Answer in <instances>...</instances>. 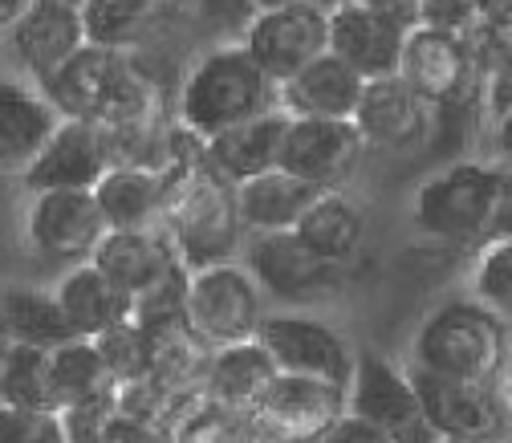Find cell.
I'll list each match as a JSON object with an SVG mask.
<instances>
[{
  "label": "cell",
  "instance_id": "277c9868",
  "mask_svg": "<svg viewBox=\"0 0 512 443\" xmlns=\"http://www.w3.org/2000/svg\"><path fill=\"white\" fill-rule=\"evenodd\" d=\"M277 106V86L252 61L244 41H224L208 49L179 90V126L200 143L228 126L256 118Z\"/></svg>",
  "mask_w": 512,
  "mask_h": 443
},
{
  "label": "cell",
  "instance_id": "7402d4cb",
  "mask_svg": "<svg viewBox=\"0 0 512 443\" xmlns=\"http://www.w3.org/2000/svg\"><path fill=\"white\" fill-rule=\"evenodd\" d=\"M362 90H366V78L354 66H346L334 53H322L297 78L277 86V106L289 118H350L354 122Z\"/></svg>",
  "mask_w": 512,
  "mask_h": 443
},
{
  "label": "cell",
  "instance_id": "ffe728a7",
  "mask_svg": "<svg viewBox=\"0 0 512 443\" xmlns=\"http://www.w3.org/2000/svg\"><path fill=\"white\" fill-rule=\"evenodd\" d=\"M90 265L98 273H106L126 297L135 301L139 293L159 285L167 273H175L183 261H179V252H175L167 228L151 224V228H110L102 236V244L94 248Z\"/></svg>",
  "mask_w": 512,
  "mask_h": 443
},
{
  "label": "cell",
  "instance_id": "7bdbcfd3",
  "mask_svg": "<svg viewBox=\"0 0 512 443\" xmlns=\"http://www.w3.org/2000/svg\"><path fill=\"white\" fill-rule=\"evenodd\" d=\"M196 9L204 13V17H224V13H232V9H244L248 13V0H196ZM252 17V13H248Z\"/></svg>",
  "mask_w": 512,
  "mask_h": 443
},
{
  "label": "cell",
  "instance_id": "d590c367",
  "mask_svg": "<svg viewBox=\"0 0 512 443\" xmlns=\"http://www.w3.org/2000/svg\"><path fill=\"white\" fill-rule=\"evenodd\" d=\"M0 443H70L57 411L0 407Z\"/></svg>",
  "mask_w": 512,
  "mask_h": 443
},
{
  "label": "cell",
  "instance_id": "b9f144b4",
  "mask_svg": "<svg viewBox=\"0 0 512 443\" xmlns=\"http://www.w3.org/2000/svg\"><path fill=\"white\" fill-rule=\"evenodd\" d=\"M29 9H33V0H0V33H9Z\"/></svg>",
  "mask_w": 512,
  "mask_h": 443
},
{
  "label": "cell",
  "instance_id": "4316f807",
  "mask_svg": "<svg viewBox=\"0 0 512 443\" xmlns=\"http://www.w3.org/2000/svg\"><path fill=\"white\" fill-rule=\"evenodd\" d=\"M281 370L273 366V358L265 354L261 342H244V346H228L208 354L204 362V399L228 407V411H244L252 415L256 403L265 399V391L273 387V378Z\"/></svg>",
  "mask_w": 512,
  "mask_h": 443
},
{
  "label": "cell",
  "instance_id": "5b68a950",
  "mask_svg": "<svg viewBox=\"0 0 512 443\" xmlns=\"http://www.w3.org/2000/svg\"><path fill=\"white\" fill-rule=\"evenodd\" d=\"M500 167L496 163H452L419 183L411 200L415 232L439 244H484L496 212Z\"/></svg>",
  "mask_w": 512,
  "mask_h": 443
},
{
  "label": "cell",
  "instance_id": "4dcf8cb0",
  "mask_svg": "<svg viewBox=\"0 0 512 443\" xmlns=\"http://www.w3.org/2000/svg\"><path fill=\"white\" fill-rule=\"evenodd\" d=\"M0 407L57 411L49 387V350L5 342L0 346Z\"/></svg>",
  "mask_w": 512,
  "mask_h": 443
},
{
  "label": "cell",
  "instance_id": "74e56055",
  "mask_svg": "<svg viewBox=\"0 0 512 443\" xmlns=\"http://www.w3.org/2000/svg\"><path fill=\"white\" fill-rule=\"evenodd\" d=\"M480 106H484L488 122H496L512 110V53H500L488 66V74L480 82Z\"/></svg>",
  "mask_w": 512,
  "mask_h": 443
},
{
  "label": "cell",
  "instance_id": "ac0fdd59",
  "mask_svg": "<svg viewBox=\"0 0 512 443\" xmlns=\"http://www.w3.org/2000/svg\"><path fill=\"white\" fill-rule=\"evenodd\" d=\"M407 29L374 13L366 0H338L330 5V53L354 66L366 82L399 74Z\"/></svg>",
  "mask_w": 512,
  "mask_h": 443
},
{
  "label": "cell",
  "instance_id": "7a4b0ae2",
  "mask_svg": "<svg viewBox=\"0 0 512 443\" xmlns=\"http://www.w3.org/2000/svg\"><path fill=\"white\" fill-rule=\"evenodd\" d=\"M508 350V322L476 297H452L435 305L411 338V370L464 383H500Z\"/></svg>",
  "mask_w": 512,
  "mask_h": 443
},
{
  "label": "cell",
  "instance_id": "f35d334b",
  "mask_svg": "<svg viewBox=\"0 0 512 443\" xmlns=\"http://www.w3.org/2000/svg\"><path fill=\"white\" fill-rule=\"evenodd\" d=\"M313 443H391V435L378 431L374 423H366V419L354 415V411H342Z\"/></svg>",
  "mask_w": 512,
  "mask_h": 443
},
{
  "label": "cell",
  "instance_id": "83f0119b",
  "mask_svg": "<svg viewBox=\"0 0 512 443\" xmlns=\"http://www.w3.org/2000/svg\"><path fill=\"white\" fill-rule=\"evenodd\" d=\"M49 387L57 415L114 399V378L90 338H70L49 350Z\"/></svg>",
  "mask_w": 512,
  "mask_h": 443
},
{
  "label": "cell",
  "instance_id": "3957f363",
  "mask_svg": "<svg viewBox=\"0 0 512 443\" xmlns=\"http://www.w3.org/2000/svg\"><path fill=\"white\" fill-rule=\"evenodd\" d=\"M57 118L98 122L106 131H131L147 118L151 94L122 49L82 45L49 82L37 86Z\"/></svg>",
  "mask_w": 512,
  "mask_h": 443
},
{
  "label": "cell",
  "instance_id": "9a60e30c",
  "mask_svg": "<svg viewBox=\"0 0 512 443\" xmlns=\"http://www.w3.org/2000/svg\"><path fill=\"white\" fill-rule=\"evenodd\" d=\"M399 78L431 106H456L472 82H476V53H472V37H452V33H435L415 25L403 41V57H399Z\"/></svg>",
  "mask_w": 512,
  "mask_h": 443
},
{
  "label": "cell",
  "instance_id": "e0dca14e",
  "mask_svg": "<svg viewBox=\"0 0 512 443\" xmlns=\"http://www.w3.org/2000/svg\"><path fill=\"white\" fill-rule=\"evenodd\" d=\"M17 66L33 86L49 82L66 61L86 45L82 9L61 5V0H33V9L5 33Z\"/></svg>",
  "mask_w": 512,
  "mask_h": 443
},
{
  "label": "cell",
  "instance_id": "d4e9b609",
  "mask_svg": "<svg viewBox=\"0 0 512 443\" xmlns=\"http://www.w3.org/2000/svg\"><path fill=\"white\" fill-rule=\"evenodd\" d=\"M53 297L61 305V318H66L74 338H102L106 330L131 322V297H126L106 273H98L90 261L74 265L61 273V281L53 285Z\"/></svg>",
  "mask_w": 512,
  "mask_h": 443
},
{
  "label": "cell",
  "instance_id": "5bb4252c",
  "mask_svg": "<svg viewBox=\"0 0 512 443\" xmlns=\"http://www.w3.org/2000/svg\"><path fill=\"white\" fill-rule=\"evenodd\" d=\"M110 163V143L98 122L61 118L37 159L21 171V183L29 192H94Z\"/></svg>",
  "mask_w": 512,
  "mask_h": 443
},
{
  "label": "cell",
  "instance_id": "484cf974",
  "mask_svg": "<svg viewBox=\"0 0 512 443\" xmlns=\"http://www.w3.org/2000/svg\"><path fill=\"white\" fill-rule=\"evenodd\" d=\"M317 196H322V187H313V183L277 167V171L236 183V212H240V224L248 236L297 232V224L317 204Z\"/></svg>",
  "mask_w": 512,
  "mask_h": 443
},
{
  "label": "cell",
  "instance_id": "7c38bea8",
  "mask_svg": "<svg viewBox=\"0 0 512 443\" xmlns=\"http://www.w3.org/2000/svg\"><path fill=\"white\" fill-rule=\"evenodd\" d=\"M256 342L265 346V354L281 374H305L334 387H350L358 350L326 322L305 318V313H269Z\"/></svg>",
  "mask_w": 512,
  "mask_h": 443
},
{
  "label": "cell",
  "instance_id": "ab89813d",
  "mask_svg": "<svg viewBox=\"0 0 512 443\" xmlns=\"http://www.w3.org/2000/svg\"><path fill=\"white\" fill-rule=\"evenodd\" d=\"M500 236H512V167H500V192H496V212L488 228V240H500Z\"/></svg>",
  "mask_w": 512,
  "mask_h": 443
},
{
  "label": "cell",
  "instance_id": "4fadbf2b",
  "mask_svg": "<svg viewBox=\"0 0 512 443\" xmlns=\"http://www.w3.org/2000/svg\"><path fill=\"white\" fill-rule=\"evenodd\" d=\"M366 143L350 118H289L281 143V171L322 187L342 192V183L358 171Z\"/></svg>",
  "mask_w": 512,
  "mask_h": 443
},
{
  "label": "cell",
  "instance_id": "60d3db41",
  "mask_svg": "<svg viewBox=\"0 0 512 443\" xmlns=\"http://www.w3.org/2000/svg\"><path fill=\"white\" fill-rule=\"evenodd\" d=\"M492 143H496L500 167H512V110H508L504 118L492 122Z\"/></svg>",
  "mask_w": 512,
  "mask_h": 443
},
{
  "label": "cell",
  "instance_id": "52a82bcc",
  "mask_svg": "<svg viewBox=\"0 0 512 443\" xmlns=\"http://www.w3.org/2000/svg\"><path fill=\"white\" fill-rule=\"evenodd\" d=\"M346 411L362 415L378 431H387L391 443H443L423 415L419 391L411 383V370L395 366L378 350L354 354V374L346 387Z\"/></svg>",
  "mask_w": 512,
  "mask_h": 443
},
{
  "label": "cell",
  "instance_id": "cb8c5ba5",
  "mask_svg": "<svg viewBox=\"0 0 512 443\" xmlns=\"http://www.w3.org/2000/svg\"><path fill=\"white\" fill-rule=\"evenodd\" d=\"M171 187V167L147 163H110L94 183V200L106 216V228H151L163 216Z\"/></svg>",
  "mask_w": 512,
  "mask_h": 443
},
{
  "label": "cell",
  "instance_id": "681fc988",
  "mask_svg": "<svg viewBox=\"0 0 512 443\" xmlns=\"http://www.w3.org/2000/svg\"><path fill=\"white\" fill-rule=\"evenodd\" d=\"M0 192H5V179H0Z\"/></svg>",
  "mask_w": 512,
  "mask_h": 443
},
{
  "label": "cell",
  "instance_id": "44dd1931",
  "mask_svg": "<svg viewBox=\"0 0 512 443\" xmlns=\"http://www.w3.org/2000/svg\"><path fill=\"white\" fill-rule=\"evenodd\" d=\"M285 126H289V114L281 106L256 114V118H244L228 131L204 139V163L228 179L232 187L244 183V179H256L265 171H277L281 167V143H285Z\"/></svg>",
  "mask_w": 512,
  "mask_h": 443
},
{
  "label": "cell",
  "instance_id": "f6af8a7d",
  "mask_svg": "<svg viewBox=\"0 0 512 443\" xmlns=\"http://www.w3.org/2000/svg\"><path fill=\"white\" fill-rule=\"evenodd\" d=\"M500 391H504V403L512 411V330H508V350H504V366H500Z\"/></svg>",
  "mask_w": 512,
  "mask_h": 443
},
{
  "label": "cell",
  "instance_id": "6da1fadb",
  "mask_svg": "<svg viewBox=\"0 0 512 443\" xmlns=\"http://www.w3.org/2000/svg\"><path fill=\"white\" fill-rule=\"evenodd\" d=\"M159 224L167 228L187 273L224 265L236 257L244 236V224L236 212V187L204 163V147H196V155L175 151L171 187H167Z\"/></svg>",
  "mask_w": 512,
  "mask_h": 443
},
{
  "label": "cell",
  "instance_id": "9c48e42d",
  "mask_svg": "<svg viewBox=\"0 0 512 443\" xmlns=\"http://www.w3.org/2000/svg\"><path fill=\"white\" fill-rule=\"evenodd\" d=\"M240 265L252 273V281L261 285L265 297H277V301H289V305L330 297L334 289H342V277H346L342 265L317 257L297 232L252 236Z\"/></svg>",
  "mask_w": 512,
  "mask_h": 443
},
{
  "label": "cell",
  "instance_id": "603a6c76",
  "mask_svg": "<svg viewBox=\"0 0 512 443\" xmlns=\"http://www.w3.org/2000/svg\"><path fill=\"white\" fill-rule=\"evenodd\" d=\"M57 122V110L41 98L33 82L0 78V179L13 171L21 175L37 159Z\"/></svg>",
  "mask_w": 512,
  "mask_h": 443
},
{
  "label": "cell",
  "instance_id": "d6986e66",
  "mask_svg": "<svg viewBox=\"0 0 512 443\" xmlns=\"http://www.w3.org/2000/svg\"><path fill=\"white\" fill-rule=\"evenodd\" d=\"M427 122H431V106L399 74L366 82L362 102L354 110V126H358L366 151L403 155L423 143Z\"/></svg>",
  "mask_w": 512,
  "mask_h": 443
},
{
  "label": "cell",
  "instance_id": "ba28073f",
  "mask_svg": "<svg viewBox=\"0 0 512 443\" xmlns=\"http://www.w3.org/2000/svg\"><path fill=\"white\" fill-rule=\"evenodd\" d=\"M423 415L443 443H496L512 431V411L500 383H464V378L415 374Z\"/></svg>",
  "mask_w": 512,
  "mask_h": 443
},
{
  "label": "cell",
  "instance_id": "30bf717a",
  "mask_svg": "<svg viewBox=\"0 0 512 443\" xmlns=\"http://www.w3.org/2000/svg\"><path fill=\"white\" fill-rule=\"evenodd\" d=\"M106 216L94 192H29L25 240L53 265H86L106 236Z\"/></svg>",
  "mask_w": 512,
  "mask_h": 443
},
{
  "label": "cell",
  "instance_id": "d6a6232c",
  "mask_svg": "<svg viewBox=\"0 0 512 443\" xmlns=\"http://www.w3.org/2000/svg\"><path fill=\"white\" fill-rule=\"evenodd\" d=\"M106 370L114 383H143V378H155V342L143 326L122 322L114 330H106L102 338H94Z\"/></svg>",
  "mask_w": 512,
  "mask_h": 443
},
{
  "label": "cell",
  "instance_id": "f1b7e54d",
  "mask_svg": "<svg viewBox=\"0 0 512 443\" xmlns=\"http://www.w3.org/2000/svg\"><path fill=\"white\" fill-rule=\"evenodd\" d=\"M297 236L334 265H350L358 257V248L366 244V208L350 200L346 192H322L317 204L305 212L297 224Z\"/></svg>",
  "mask_w": 512,
  "mask_h": 443
},
{
  "label": "cell",
  "instance_id": "ee69618b",
  "mask_svg": "<svg viewBox=\"0 0 512 443\" xmlns=\"http://www.w3.org/2000/svg\"><path fill=\"white\" fill-rule=\"evenodd\" d=\"M297 5H322V0H248V13H277V9H297Z\"/></svg>",
  "mask_w": 512,
  "mask_h": 443
},
{
  "label": "cell",
  "instance_id": "2e32d148",
  "mask_svg": "<svg viewBox=\"0 0 512 443\" xmlns=\"http://www.w3.org/2000/svg\"><path fill=\"white\" fill-rule=\"evenodd\" d=\"M346 411V387L305 374H277L252 419L273 443H313Z\"/></svg>",
  "mask_w": 512,
  "mask_h": 443
},
{
  "label": "cell",
  "instance_id": "f546056e",
  "mask_svg": "<svg viewBox=\"0 0 512 443\" xmlns=\"http://www.w3.org/2000/svg\"><path fill=\"white\" fill-rule=\"evenodd\" d=\"M0 334H5V342L37 350H53L74 338L53 289H0Z\"/></svg>",
  "mask_w": 512,
  "mask_h": 443
},
{
  "label": "cell",
  "instance_id": "836d02e7",
  "mask_svg": "<svg viewBox=\"0 0 512 443\" xmlns=\"http://www.w3.org/2000/svg\"><path fill=\"white\" fill-rule=\"evenodd\" d=\"M472 297L496 318L512 322V236L480 244V257L472 265Z\"/></svg>",
  "mask_w": 512,
  "mask_h": 443
},
{
  "label": "cell",
  "instance_id": "e575fe53",
  "mask_svg": "<svg viewBox=\"0 0 512 443\" xmlns=\"http://www.w3.org/2000/svg\"><path fill=\"white\" fill-rule=\"evenodd\" d=\"M261 439H269V435L256 427L252 415L228 411L212 399H204V411H196L175 431V443H261Z\"/></svg>",
  "mask_w": 512,
  "mask_h": 443
},
{
  "label": "cell",
  "instance_id": "1f68e13d",
  "mask_svg": "<svg viewBox=\"0 0 512 443\" xmlns=\"http://www.w3.org/2000/svg\"><path fill=\"white\" fill-rule=\"evenodd\" d=\"M159 13V0H86L82 5V25L90 45L106 49H126Z\"/></svg>",
  "mask_w": 512,
  "mask_h": 443
},
{
  "label": "cell",
  "instance_id": "8d00e7d4",
  "mask_svg": "<svg viewBox=\"0 0 512 443\" xmlns=\"http://www.w3.org/2000/svg\"><path fill=\"white\" fill-rule=\"evenodd\" d=\"M419 25L452 37H472V29H480V5L476 0H419Z\"/></svg>",
  "mask_w": 512,
  "mask_h": 443
},
{
  "label": "cell",
  "instance_id": "bcb514c9",
  "mask_svg": "<svg viewBox=\"0 0 512 443\" xmlns=\"http://www.w3.org/2000/svg\"><path fill=\"white\" fill-rule=\"evenodd\" d=\"M183 5L196 9V0H159V9H183Z\"/></svg>",
  "mask_w": 512,
  "mask_h": 443
},
{
  "label": "cell",
  "instance_id": "7dc6e473",
  "mask_svg": "<svg viewBox=\"0 0 512 443\" xmlns=\"http://www.w3.org/2000/svg\"><path fill=\"white\" fill-rule=\"evenodd\" d=\"M61 5H74V9H82V5H86V0H61Z\"/></svg>",
  "mask_w": 512,
  "mask_h": 443
},
{
  "label": "cell",
  "instance_id": "8fae6325",
  "mask_svg": "<svg viewBox=\"0 0 512 443\" xmlns=\"http://www.w3.org/2000/svg\"><path fill=\"white\" fill-rule=\"evenodd\" d=\"M244 49L265 70L273 86L297 78L309 61L330 53V9L326 5H297L277 13H256L244 25Z\"/></svg>",
  "mask_w": 512,
  "mask_h": 443
},
{
  "label": "cell",
  "instance_id": "8992f818",
  "mask_svg": "<svg viewBox=\"0 0 512 443\" xmlns=\"http://www.w3.org/2000/svg\"><path fill=\"white\" fill-rule=\"evenodd\" d=\"M265 318H269L265 293L240 261H224V265L187 273L183 326L208 354L256 342Z\"/></svg>",
  "mask_w": 512,
  "mask_h": 443
},
{
  "label": "cell",
  "instance_id": "c3c4849f",
  "mask_svg": "<svg viewBox=\"0 0 512 443\" xmlns=\"http://www.w3.org/2000/svg\"><path fill=\"white\" fill-rule=\"evenodd\" d=\"M496 443H512V435H504V439H496Z\"/></svg>",
  "mask_w": 512,
  "mask_h": 443
}]
</instances>
